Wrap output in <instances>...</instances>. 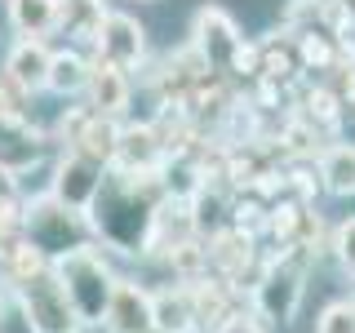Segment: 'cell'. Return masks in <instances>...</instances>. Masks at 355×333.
I'll return each instance as SVG.
<instances>
[{
  "label": "cell",
  "instance_id": "cell-1",
  "mask_svg": "<svg viewBox=\"0 0 355 333\" xmlns=\"http://www.w3.org/2000/svg\"><path fill=\"white\" fill-rule=\"evenodd\" d=\"M58 280L67 289V298H71L80 325H103L111 289H116V280H111V271L103 266V258L89 253V249H67V258L58 262Z\"/></svg>",
  "mask_w": 355,
  "mask_h": 333
},
{
  "label": "cell",
  "instance_id": "cell-2",
  "mask_svg": "<svg viewBox=\"0 0 355 333\" xmlns=\"http://www.w3.org/2000/svg\"><path fill=\"white\" fill-rule=\"evenodd\" d=\"M18 302H22V316H27L31 333H76L80 329V316H76L58 271H49V266H40V271H31L22 280Z\"/></svg>",
  "mask_w": 355,
  "mask_h": 333
},
{
  "label": "cell",
  "instance_id": "cell-3",
  "mask_svg": "<svg viewBox=\"0 0 355 333\" xmlns=\"http://www.w3.org/2000/svg\"><path fill=\"white\" fill-rule=\"evenodd\" d=\"M196 49L205 53L209 67H218V71H227V67H236L240 58V36H236V22H231L222 9L205 5L196 14Z\"/></svg>",
  "mask_w": 355,
  "mask_h": 333
},
{
  "label": "cell",
  "instance_id": "cell-4",
  "mask_svg": "<svg viewBox=\"0 0 355 333\" xmlns=\"http://www.w3.org/2000/svg\"><path fill=\"white\" fill-rule=\"evenodd\" d=\"M98 191H103V169H98L94 160H85V155H71V160L58 169L53 196H58L62 209H76V214H85V209L98 205Z\"/></svg>",
  "mask_w": 355,
  "mask_h": 333
},
{
  "label": "cell",
  "instance_id": "cell-5",
  "mask_svg": "<svg viewBox=\"0 0 355 333\" xmlns=\"http://www.w3.org/2000/svg\"><path fill=\"white\" fill-rule=\"evenodd\" d=\"M297 298H302V275H297V266L275 262L258 284V311L266 320H280L284 325V320H293Z\"/></svg>",
  "mask_w": 355,
  "mask_h": 333
},
{
  "label": "cell",
  "instance_id": "cell-6",
  "mask_svg": "<svg viewBox=\"0 0 355 333\" xmlns=\"http://www.w3.org/2000/svg\"><path fill=\"white\" fill-rule=\"evenodd\" d=\"M103 325L111 333H151V293H147V289H138V284L116 280Z\"/></svg>",
  "mask_w": 355,
  "mask_h": 333
},
{
  "label": "cell",
  "instance_id": "cell-7",
  "mask_svg": "<svg viewBox=\"0 0 355 333\" xmlns=\"http://www.w3.org/2000/svg\"><path fill=\"white\" fill-rule=\"evenodd\" d=\"M94 36H98V49H103V58L111 67H133L142 58V27L125 14H103Z\"/></svg>",
  "mask_w": 355,
  "mask_h": 333
},
{
  "label": "cell",
  "instance_id": "cell-8",
  "mask_svg": "<svg viewBox=\"0 0 355 333\" xmlns=\"http://www.w3.org/2000/svg\"><path fill=\"white\" fill-rule=\"evenodd\" d=\"M191 325H196L191 293H182V289L151 293V329H155V333H187Z\"/></svg>",
  "mask_w": 355,
  "mask_h": 333
},
{
  "label": "cell",
  "instance_id": "cell-9",
  "mask_svg": "<svg viewBox=\"0 0 355 333\" xmlns=\"http://www.w3.org/2000/svg\"><path fill=\"white\" fill-rule=\"evenodd\" d=\"M49 58L53 53L44 49L40 40H22L14 53H9V76H14V85L22 89H40L49 80Z\"/></svg>",
  "mask_w": 355,
  "mask_h": 333
},
{
  "label": "cell",
  "instance_id": "cell-10",
  "mask_svg": "<svg viewBox=\"0 0 355 333\" xmlns=\"http://www.w3.org/2000/svg\"><path fill=\"white\" fill-rule=\"evenodd\" d=\"M9 18L27 40H36L58 22V0H9Z\"/></svg>",
  "mask_w": 355,
  "mask_h": 333
},
{
  "label": "cell",
  "instance_id": "cell-11",
  "mask_svg": "<svg viewBox=\"0 0 355 333\" xmlns=\"http://www.w3.org/2000/svg\"><path fill=\"white\" fill-rule=\"evenodd\" d=\"M89 89H94V107L98 111H120L125 107V98H129V89H125V76H120V67H98V71H89Z\"/></svg>",
  "mask_w": 355,
  "mask_h": 333
},
{
  "label": "cell",
  "instance_id": "cell-12",
  "mask_svg": "<svg viewBox=\"0 0 355 333\" xmlns=\"http://www.w3.org/2000/svg\"><path fill=\"white\" fill-rule=\"evenodd\" d=\"M324 182L338 196H355V147H333L324 155Z\"/></svg>",
  "mask_w": 355,
  "mask_h": 333
},
{
  "label": "cell",
  "instance_id": "cell-13",
  "mask_svg": "<svg viewBox=\"0 0 355 333\" xmlns=\"http://www.w3.org/2000/svg\"><path fill=\"white\" fill-rule=\"evenodd\" d=\"M44 85H53L58 94H76V89L89 85V67L76 53H58V58H49V80Z\"/></svg>",
  "mask_w": 355,
  "mask_h": 333
},
{
  "label": "cell",
  "instance_id": "cell-14",
  "mask_svg": "<svg viewBox=\"0 0 355 333\" xmlns=\"http://www.w3.org/2000/svg\"><path fill=\"white\" fill-rule=\"evenodd\" d=\"M116 138H120V133L111 129L107 120H94V125L85 129V138H80V155H85V160H94V164L107 160V155H116Z\"/></svg>",
  "mask_w": 355,
  "mask_h": 333
},
{
  "label": "cell",
  "instance_id": "cell-15",
  "mask_svg": "<svg viewBox=\"0 0 355 333\" xmlns=\"http://www.w3.org/2000/svg\"><path fill=\"white\" fill-rule=\"evenodd\" d=\"M116 151L125 155L129 164H147L155 160V138H151V129H133V133H125V138H116Z\"/></svg>",
  "mask_w": 355,
  "mask_h": 333
},
{
  "label": "cell",
  "instance_id": "cell-16",
  "mask_svg": "<svg viewBox=\"0 0 355 333\" xmlns=\"http://www.w3.org/2000/svg\"><path fill=\"white\" fill-rule=\"evenodd\" d=\"M58 22H71V27L98 31V22H103V9H98L94 0H58Z\"/></svg>",
  "mask_w": 355,
  "mask_h": 333
},
{
  "label": "cell",
  "instance_id": "cell-17",
  "mask_svg": "<svg viewBox=\"0 0 355 333\" xmlns=\"http://www.w3.org/2000/svg\"><path fill=\"white\" fill-rule=\"evenodd\" d=\"M320 333H355V307L351 302H333L320 316Z\"/></svg>",
  "mask_w": 355,
  "mask_h": 333
},
{
  "label": "cell",
  "instance_id": "cell-18",
  "mask_svg": "<svg viewBox=\"0 0 355 333\" xmlns=\"http://www.w3.org/2000/svg\"><path fill=\"white\" fill-rule=\"evenodd\" d=\"M338 258H342L347 271H355V218L338 227Z\"/></svg>",
  "mask_w": 355,
  "mask_h": 333
},
{
  "label": "cell",
  "instance_id": "cell-19",
  "mask_svg": "<svg viewBox=\"0 0 355 333\" xmlns=\"http://www.w3.org/2000/svg\"><path fill=\"white\" fill-rule=\"evenodd\" d=\"M218 333H262V325H258V320H249V316H227L218 325Z\"/></svg>",
  "mask_w": 355,
  "mask_h": 333
},
{
  "label": "cell",
  "instance_id": "cell-20",
  "mask_svg": "<svg viewBox=\"0 0 355 333\" xmlns=\"http://www.w3.org/2000/svg\"><path fill=\"white\" fill-rule=\"evenodd\" d=\"M342 9H347V14L355 18V0H342Z\"/></svg>",
  "mask_w": 355,
  "mask_h": 333
},
{
  "label": "cell",
  "instance_id": "cell-21",
  "mask_svg": "<svg viewBox=\"0 0 355 333\" xmlns=\"http://www.w3.org/2000/svg\"><path fill=\"white\" fill-rule=\"evenodd\" d=\"M151 333H155V329H151Z\"/></svg>",
  "mask_w": 355,
  "mask_h": 333
}]
</instances>
